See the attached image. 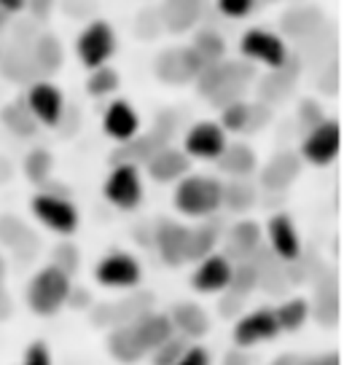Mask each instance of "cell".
<instances>
[{"label":"cell","instance_id":"7bdbcfd3","mask_svg":"<svg viewBox=\"0 0 344 365\" xmlns=\"http://www.w3.org/2000/svg\"><path fill=\"white\" fill-rule=\"evenodd\" d=\"M175 365H210V354L202 346H186V352L175 360Z\"/></svg>","mask_w":344,"mask_h":365},{"label":"cell","instance_id":"60d3db41","mask_svg":"<svg viewBox=\"0 0 344 365\" xmlns=\"http://www.w3.org/2000/svg\"><path fill=\"white\" fill-rule=\"evenodd\" d=\"M54 266L73 277V272L79 269V250L70 242H59L54 247Z\"/></svg>","mask_w":344,"mask_h":365},{"label":"cell","instance_id":"9c48e42d","mask_svg":"<svg viewBox=\"0 0 344 365\" xmlns=\"http://www.w3.org/2000/svg\"><path fill=\"white\" fill-rule=\"evenodd\" d=\"M205 68V62L199 59L191 46H181V48H172V51H164L159 59H156V78L164 81V83H194L199 70Z\"/></svg>","mask_w":344,"mask_h":365},{"label":"cell","instance_id":"836d02e7","mask_svg":"<svg viewBox=\"0 0 344 365\" xmlns=\"http://www.w3.org/2000/svg\"><path fill=\"white\" fill-rule=\"evenodd\" d=\"M191 48L199 54V59H202L205 65H210V62H218V59L226 57V41H223L216 30H199V33L194 35V43H191Z\"/></svg>","mask_w":344,"mask_h":365},{"label":"cell","instance_id":"c3c4849f","mask_svg":"<svg viewBox=\"0 0 344 365\" xmlns=\"http://www.w3.org/2000/svg\"><path fill=\"white\" fill-rule=\"evenodd\" d=\"M223 365H251V357L245 352H240V349H231V352L226 354Z\"/></svg>","mask_w":344,"mask_h":365},{"label":"cell","instance_id":"f5cc1de1","mask_svg":"<svg viewBox=\"0 0 344 365\" xmlns=\"http://www.w3.org/2000/svg\"><path fill=\"white\" fill-rule=\"evenodd\" d=\"M9 19H11V14H6L3 9H0V27H3V24L9 22Z\"/></svg>","mask_w":344,"mask_h":365},{"label":"cell","instance_id":"8992f818","mask_svg":"<svg viewBox=\"0 0 344 365\" xmlns=\"http://www.w3.org/2000/svg\"><path fill=\"white\" fill-rule=\"evenodd\" d=\"M24 105L33 113V118L44 126H57L65 115V94L54 81L38 78L27 86Z\"/></svg>","mask_w":344,"mask_h":365},{"label":"cell","instance_id":"ba28073f","mask_svg":"<svg viewBox=\"0 0 344 365\" xmlns=\"http://www.w3.org/2000/svg\"><path fill=\"white\" fill-rule=\"evenodd\" d=\"M30 207H33V215L38 217L44 226L62 234V237H68V234H73V231L79 228V210H76V205H73L70 199H65V196L41 191L38 196H33V205Z\"/></svg>","mask_w":344,"mask_h":365},{"label":"cell","instance_id":"2e32d148","mask_svg":"<svg viewBox=\"0 0 344 365\" xmlns=\"http://www.w3.org/2000/svg\"><path fill=\"white\" fill-rule=\"evenodd\" d=\"M156 247H159L161 261L167 266H181L186 263V245H188V228L175 220H161L156 226Z\"/></svg>","mask_w":344,"mask_h":365},{"label":"cell","instance_id":"74e56055","mask_svg":"<svg viewBox=\"0 0 344 365\" xmlns=\"http://www.w3.org/2000/svg\"><path fill=\"white\" fill-rule=\"evenodd\" d=\"M315 317L325 322V325H333L336 317H339V301H336V287H320L318 293V307H315Z\"/></svg>","mask_w":344,"mask_h":365},{"label":"cell","instance_id":"f907efd6","mask_svg":"<svg viewBox=\"0 0 344 365\" xmlns=\"http://www.w3.org/2000/svg\"><path fill=\"white\" fill-rule=\"evenodd\" d=\"M272 365H298V360L293 357V354H283V357H277Z\"/></svg>","mask_w":344,"mask_h":365},{"label":"cell","instance_id":"277c9868","mask_svg":"<svg viewBox=\"0 0 344 365\" xmlns=\"http://www.w3.org/2000/svg\"><path fill=\"white\" fill-rule=\"evenodd\" d=\"M240 54L253 65H264L269 70H280L290 59L285 38L280 33L264 30V27H251L240 38Z\"/></svg>","mask_w":344,"mask_h":365},{"label":"cell","instance_id":"44dd1931","mask_svg":"<svg viewBox=\"0 0 344 365\" xmlns=\"http://www.w3.org/2000/svg\"><path fill=\"white\" fill-rule=\"evenodd\" d=\"M0 245L11 247L19 255H33L38 250V237L24 226L19 217L3 215L0 217Z\"/></svg>","mask_w":344,"mask_h":365},{"label":"cell","instance_id":"484cf974","mask_svg":"<svg viewBox=\"0 0 344 365\" xmlns=\"http://www.w3.org/2000/svg\"><path fill=\"white\" fill-rule=\"evenodd\" d=\"M216 164H218L226 175L248 178V175L256 170V153H253L251 145H245V143H234V145L226 143V148L221 150V156L216 159Z\"/></svg>","mask_w":344,"mask_h":365},{"label":"cell","instance_id":"816d5d0a","mask_svg":"<svg viewBox=\"0 0 344 365\" xmlns=\"http://www.w3.org/2000/svg\"><path fill=\"white\" fill-rule=\"evenodd\" d=\"M6 272H9V269H6V258L0 255V285H3V279H6Z\"/></svg>","mask_w":344,"mask_h":365},{"label":"cell","instance_id":"f35d334b","mask_svg":"<svg viewBox=\"0 0 344 365\" xmlns=\"http://www.w3.org/2000/svg\"><path fill=\"white\" fill-rule=\"evenodd\" d=\"M186 336H170L164 344L153 349V365H175V360L186 352Z\"/></svg>","mask_w":344,"mask_h":365},{"label":"cell","instance_id":"30bf717a","mask_svg":"<svg viewBox=\"0 0 344 365\" xmlns=\"http://www.w3.org/2000/svg\"><path fill=\"white\" fill-rule=\"evenodd\" d=\"M226 132L218 121H196L183 137V150L188 159L216 161L221 150L226 148Z\"/></svg>","mask_w":344,"mask_h":365},{"label":"cell","instance_id":"681fc988","mask_svg":"<svg viewBox=\"0 0 344 365\" xmlns=\"http://www.w3.org/2000/svg\"><path fill=\"white\" fill-rule=\"evenodd\" d=\"M9 314H11V298H9V293L0 285V319H6Z\"/></svg>","mask_w":344,"mask_h":365},{"label":"cell","instance_id":"f6af8a7d","mask_svg":"<svg viewBox=\"0 0 344 365\" xmlns=\"http://www.w3.org/2000/svg\"><path fill=\"white\" fill-rule=\"evenodd\" d=\"M298 365H339V354L328 352L320 357H307V360H298Z\"/></svg>","mask_w":344,"mask_h":365},{"label":"cell","instance_id":"ee69618b","mask_svg":"<svg viewBox=\"0 0 344 365\" xmlns=\"http://www.w3.org/2000/svg\"><path fill=\"white\" fill-rule=\"evenodd\" d=\"M242 298L245 296H237V293H229V296L223 298V301H221V312H223V314H234V312H240L242 309Z\"/></svg>","mask_w":344,"mask_h":365},{"label":"cell","instance_id":"ac0fdd59","mask_svg":"<svg viewBox=\"0 0 344 365\" xmlns=\"http://www.w3.org/2000/svg\"><path fill=\"white\" fill-rule=\"evenodd\" d=\"M161 145H167V135L161 129L151 132V135H140L138 132L132 140L118 143V148L113 153V164H146Z\"/></svg>","mask_w":344,"mask_h":365},{"label":"cell","instance_id":"83f0119b","mask_svg":"<svg viewBox=\"0 0 344 365\" xmlns=\"http://www.w3.org/2000/svg\"><path fill=\"white\" fill-rule=\"evenodd\" d=\"M221 240L218 223H202L196 228H188V245H186V261H202L205 255L216 250Z\"/></svg>","mask_w":344,"mask_h":365},{"label":"cell","instance_id":"f546056e","mask_svg":"<svg viewBox=\"0 0 344 365\" xmlns=\"http://www.w3.org/2000/svg\"><path fill=\"white\" fill-rule=\"evenodd\" d=\"M251 118H253V105L245 103V100L240 97V100H234V103L221 108L218 124L223 126L226 135H229V132L240 135V132H248V129H251Z\"/></svg>","mask_w":344,"mask_h":365},{"label":"cell","instance_id":"6da1fadb","mask_svg":"<svg viewBox=\"0 0 344 365\" xmlns=\"http://www.w3.org/2000/svg\"><path fill=\"white\" fill-rule=\"evenodd\" d=\"M223 205V182L210 175H183L175 188L178 212L191 217H207Z\"/></svg>","mask_w":344,"mask_h":365},{"label":"cell","instance_id":"e0dca14e","mask_svg":"<svg viewBox=\"0 0 344 365\" xmlns=\"http://www.w3.org/2000/svg\"><path fill=\"white\" fill-rule=\"evenodd\" d=\"M266 231H269V247H272V252L280 261H296L301 255V242H298L296 226L288 215H283V212L272 215Z\"/></svg>","mask_w":344,"mask_h":365},{"label":"cell","instance_id":"5bb4252c","mask_svg":"<svg viewBox=\"0 0 344 365\" xmlns=\"http://www.w3.org/2000/svg\"><path fill=\"white\" fill-rule=\"evenodd\" d=\"M231 279V263L226 255H205L199 261V269L191 277V287L196 293H221L229 287Z\"/></svg>","mask_w":344,"mask_h":365},{"label":"cell","instance_id":"d590c367","mask_svg":"<svg viewBox=\"0 0 344 365\" xmlns=\"http://www.w3.org/2000/svg\"><path fill=\"white\" fill-rule=\"evenodd\" d=\"M229 287H231V293H237V296H248L251 290H256V287H258V272H256V266H253L251 261H240L237 269L231 266Z\"/></svg>","mask_w":344,"mask_h":365},{"label":"cell","instance_id":"4fadbf2b","mask_svg":"<svg viewBox=\"0 0 344 365\" xmlns=\"http://www.w3.org/2000/svg\"><path fill=\"white\" fill-rule=\"evenodd\" d=\"M103 132L116 143H126L140 132L138 108L129 100H111L103 113Z\"/></svg>","mask_w":344,"mask_h":365},{"label":"cell","instance_id":"7402d4cb","mask_svg":"<svg viewBox=\"0 0 344 365\" xmlns=\"http://www.w3.org/2000/svg\"><path fill=\"white\" fill-rule=\"evenodd\" d=\"M167 317H170L172 328H178L186 339H202L210 331V319H207L205 309L196 304H178V307H172Z\"/></svg>","mask_w":344,"mask_h":365},{"label":"cell","instance_id":"9a60e30c","mask_svg":"<svg viewBox=\"0 0 344 365\" xmlns=\"http://www.w3.org/2000/svg\"><path fill=\"white\" fill-rule=\"evenodd\" d=\"M146 170H148L151 180L172 182V180H181L183 175H188L191 159L186 156V150H178V148H172V145H161V148L146 161Z\"/></svg>","mask_w":344,"mask_h":365},{"label":"cell","instance_id":"d4e9b609","mask_svg":"<svg viewBox=\"0 0 344 365\" xmlns=\"http://www.w3.org/2000/svg\"><path fill=\"white\" fill-rule=\"evenodd\" d=\"M258 245H261V226L253 223V220H240V223L229 231L226 258H234V255H237V261H248V255H251Z\"/></svg>","mask_w":344,"mask_h":365},{"label":"cell","instance_id":"db71d44e","mask_svg":"<svg viewBox=\"0 0 344 365\" xmlns=\"http://www.w3.org/2000/svg\"><path fill=\"white\" fill-rule=\"evenodd\" d=\"M256 3H277V0H256Z\"/></svg>","mask_w":344,"mask_h":365},{"label":"cell","instance_id":"ab89813d","mask_svg":"<svg viewBox=\"0 0 344 365\" xmlns=\"http://www.w3.org/2000/svg\"><path fill=\"white\" fill-rule=\"evenodd\" d=\"M256 0H216V9H218L226 19H245L256 11Z\"/></svg>","mask_w":344,"mask_h":365},{"label":"cell","instance_id":"bcb514c9","mask_svg":"<svg viewBox=\"0 0 344 365\" xmlns=\"http://www.w3.org/2000/svg\"><path fill=\"white\" fill-rule=\"evenodd\" d=\"M0 9L6 14H11V16H16V14L27 11V0H0Z\"/></svg>","mask_w":344,"mask_h":365},{"label":"cell","instance_id":"52a82bcc","mask_svg":"<svg viewBox=\"0 0 344 365\" xmlns=\"http://www.w3.org/2000/svg\"><path fill=\"white\" fill-rule=\"evenodd\" d=\"M103 196L118 210H135L143 202V180L138 164H113L103 185Z\"/></svg>","mask_w":344,"mask_h":365},{"label":"cell","instance_id":"4316f807","mask_svg":"<svg viewBox=\"0 0 344 365\" xmlns=\"http://www.w3.org/2000/svg\"><path fill=\"white\" fill-rule=\"evenodd\" d=\"M153 304V296L151 293H135L129 298H121L113 307H105V317L111 319V325H129L135 322L140 314H146Z\"/></svg>","mask_w":344,"mask_h":365},{"label":"cell","instance_id":"d6986e66","mask_svg":"<svg viewBox=\"0 0 344 365\" xmlns=\"http://www.w3.org/2000/svg\"><path fill=\"white\" fill-rule=\"evenodd\" d=\"M132 325V331L138 336L140 346L146 349V352H153L159 344H164L167 339L172 336V322L167 314H156V312H146V314H140L135 322H129Z\"/></svg>","mask_w":344,"mask_h":365},{"label":"cell","instance_id":"7c38bea8","mask_svg":"<svg viewBox=\"0 0 344 365\" xmlns=\"http://www.w3.org/2000/svg\"><path fill=\"white\" fill-rule=\"evenodd\" d=\"M280 336V325L272 309H256L234 325V344L237 346H253L258 341H269Z\"/></svg>","mask_w":344,"mask_h":365},{"label":"cell","instance_id":"d6a6232c","mask_svg":"<svg viewBox=\"0 0 344 365\" xmlns=\"http://www.w3.org/2000/svg\"><path fill=\"white\" fill-rule=\"evenodd\" d=\"M118 86H121V76H118V70L116 68H111V62L89 70L86 91H89L92 97H108V94H116Z\"/></svg>","mask_w":344,"mask_h":365},{"label":"cell","instance_id":"8d00e7d4","mask_svg":"<svg viewBox=\"0 0 344 365\" xmlns=\"http://www.w3.org/2000/svg\"><path fill=\"white\" fill-rule=\"evenodd\" d=\"M256 202V194H253V188L248 182H231V185H223V205L229 207V210H237V212H245L248 207H253Z\"/></svg>","mask_w":344,"mask_h":365},{"label":"cell","instance_id":"7dc6e473","mask_svg":"<svg viewBox=\"0 0 344 365\" xmlns=\"http://www.w3.org/2000/svg\"><path fill=\"white\" fill-rule=\"evenodd\" d=\"M89 301H92L89 293H73V287H70L68 301H65V304H70V307H76V309H84V307H89Z\"/></svg>","mask_w":344,"mask_h":365},{"label":"cell","instance_id":"f1b7e54d","mask_svg":"<svg viewBox=\"0 0 344 365\" xmlns=\"http://www.w3.org/2000/svg\"><path fill=\"white\" fill-rule=\"evenodd\" d=\"M33 65L41 73H54L62 65V43L51 33H44L33 43Z\"/></svg>","mask_w":344,"mask_h":365},{"label":"cell","instance_id":"ffe728a7","mask_svg":"<svg viewBox=\"0 0 344 365\" xmlns=\"http://www.w3.org/2000/svg\"><path fill=\"white\" fill-rule=\"evenodd\" d=\"M298 172H301V156L290 153V150L277 153L261 172V185L269 188V191H283V188H288L290 182L296 180Z\"/></svg>","mask_w":344,"mask_h":365},{"label":"cell","instance_id":"e575fe53","mask_svg":"<svg viewBox=\"0 0 344 365\" xmlns=\"http://www.w3.org/2000/svg\"><path fill=\"white\" fill-rule=\"evenodd\" d=\"M54 170V156L46 148H35L27 153L24 159V175L35 182V185H44L49 180V175Z\"/></svg>","mask_w":344,"mask_h":365},{"label":"cell","instance_id":"8fae6325","mask_svg":"<svg viewBox=\"0 0 344 365\" xmlns=\"http://www.w3.org/2000/svg\"><path fill=\"white\" fill-rule=\"evenodd\" d=\"M94 277H97V282L105 287H121V290H126V287L140 285L143 269H140V263L135 261L129 252L113 250L97 263Z\"/></svg>","mask_w":344,"mask_h":365},{"label":"cell","instance_id":"7a4b0ae2","mask_svg":"<svg viewBox=\"0 0 344 365\" xmlns=\"http://www.w3.org/2000/svg\"><path fill=\"white\" fill-rule=\"evenodd\" d=\"M70 287H73L70 285V274H65L51 263V266L41 269L33 277V282L27 287V304H30L35 314L51 317V314H57L59 309L65 307Z\"/></svg>","mask_w":344,"mask_h":365},{"label":"cell","instance_id":"cb8c5ba5","mask_svg":"<svg viewBox=\"0 0 344 365\" xmlns=\"http://www.w3.org/2000/svg\"><path fill=\"white\" fill-rule=\"evenodd\" d=\"M108 352L124 365H132L146 357V349L140 346L132 325H116L113 333L108 336Z\"/></svg>","mask_w":344,"mask_h":365},{"label":"cell","instance_id":"603a6c76","mask_svg":"<svg viewBox=\"0 0 344 365\" xmlns=\"http://www.w3.org/2000/svg\"><path fill=\"white\" fill-rule=\"evenodd\" d=\"M202 6H205V0H164V6H161L164 24L172 33H183L196 24Z\"/></svg>","mask_w":344,"mask_h":365},{"label":"cell","instance_id":"1f68e13d","mask_svg":"<svg viewBox=\"0 0 344 365\" xmlns=\"http://www.w3.org/2000/svg\"><path fill=\"white\" fill-rule=\"evenodd\" d=\"M272 312H275L280 331L293 333L307 322V317H310V304H307L304 298H290V301H285L283 307L272 309Z\"/></svg>","mask_w":344,"mask_h":365},{"label":"cell","instance_id":"5b68a950","mask_svg":"<svg viewBox=\"0 0 344 365\" xmlns=\"http://www.w3.org/2000/svg\"><path fill=\"white\" fill-rule=\"evenodd\" d=\"M339 145H342V129L336 118H323L320 124L307 129V137L301 143V159L315 164V167H328L336 156H339Z\"/></svg>","mask_w":344,"mask_h":365},{"label":"cell","instance_id":"b9f144b4","mask_svg":"<svg viewBox=\"0 0 344 365\" xmlns=\"http://www.w3.org/2000/svg\"><path fill=\"white\" fill-rule=\"evenodd\" d=\"M22 365H51V352L44 341H33L24 352V363Z\"/></svg>","mask_w":344,"mask_h":365},{"label":"cell","instance_id":"4dcf8cb0","mask_svg":"<svg viewBox=\"0 0 344 365\" xmlns=\"http://www.w3.org/2000/svg\"><path fill=\"white\" fill-rule=\"evenodd\" d=\"M3 124L11 129L16 137H33L35 135V129H38V121L33 118V113L27 110V105L22 103V100H16V103L11 105H6L3 108Z\"/></svg>","mask_w":344,"mask_h":365},{"label":"cell","instance_id":"3957f363","mask_svg":"<svg viewBox=\"0 0 344 365\" xmlns=\"http://www.w3.org/2000/svg\"><path fill=\"white\" fill-rule=\"evenodd\" d=\"M118 48V35L108 19H92L76 38V57L86 70L108 65Z\"/></svg>","mask_w":344,"mask_h":365}]
</instances>
